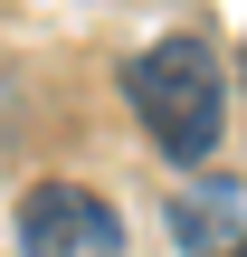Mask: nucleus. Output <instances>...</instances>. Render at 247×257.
I'll return each mask as SVG.
<instances>
[{
    "instance_id": "obj_2",
    "label": "nucleus",
    "mask_w": 247,
    "mask_h": 257,
    "mask_svg": "<svg viewBox=\"0 0 247 257\" xmlns=\"http://www.w3.org/2000/svg\"><path fill=\"white\" fill-rule=\"evenodd\" d=\"M19 257H124V219L76 181H38L19 200Z\"/></svg>"
},
{
    "instance_id": "obj_3",
    "label": "nucleus",
    "mask_w": 247,
    "mask_h": 257,
    "mask_svg": "<svg viewBox=\"0 0 247 257\" xmlns=\"http://www.w3.org/2000/svg\"><path fill=\"white\" fill-rule=\"evenodd\" d=\"M171 238L190 257H247V191L238 181H200L171 200Z\"/></svg>"
},
{
    "instance_id": "obj_4",
    "label": "nucleus",
    "mask_w": 247,
    "mask_h": 257,
    "mask_svg": "<svg viewBox=\"0 0 247 257\" xmlns=\"http://www.w3.org/2000/svg\"><path fill=\"white\" fill-rule=\"evenodd\" d=\"M238 67H247V48H238Z\"/></svg>"
},
{
    "instance_id": "obj_1",
    "label": "nucleus",
    "mask_w": 247,
    "mask_h": 257,
    "mask_svg": "<svg viewBox=\"0 0 247 257\" xmlns=\"http://www.w3.org/2000/svg\"><path fill=\"white\" fill-rule=\"evenodd\" d=\"M124 95L152 134L162 162H209L219 153V57L209 38H162L124 67Z\"/></svg>"
}]
</instances>
